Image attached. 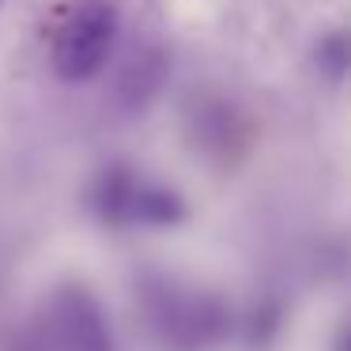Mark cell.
<instances>
[{"mask_svg":"<svg viewBox=\"0 0 351 351\" xmlns=\"http://www.w3.org/2000/svg\"><path fill=\"white\" fill-rule=\"evenodd\" d=\"M140 310L147 332L167 351H208L230 332V306L212 291L182 287L170 276L140 280Z\"/></svg>","mask_w":351,"mask_h":351,"instance_id":"obj_1","label":"cell"},{"mask_svg":"<svg viewBox=\"0 0 351 351\" xmlns=\"http://www.w3.org/2000/svg\"><path fill=\"white\" fill-rule=\"evenodd\" d=\"M117 46V12L106 0H87L76 8L53 38V72L64 84L95 80Z\"/></svg>","mask_w":351,"mask_h":351,"instance_id":"obj_2","label":"cell"},{"mask_svg":"<svg viewBox=\"0 0 351 351\" xmlns=\"http://www.w3.org/2000/svg\"><path fill=\"white\" fill-rule=\"evenodd\" d=\"M42 340L49 351H117L106 310L80 283H64L53 291L42 317Z\"/></svg>","mask_w":351,"mask_h":351,"instance_id":"obj_3","label":"cell"},{"mask_svg":"<svg viewBox=\"0 0 351 351\" xmlns=\"http://www.w3.org/2000/svg\"><path fill=\"white\" fill-rule=\"evenodd\" d=\"M144 189V178L132 167H106L91 182V212L110 227H136V200Z\"/></svg>","mask_w":351,"mask_h":351,"instance_id":"obj_4","label":"cell"},{"mask_svg":"<svg viewBox=\"0 0 351 351\" xmlns=\"http://www.w3.org/2000/svg\"><path fill=\"white\" fill-rule=\"evenodd\" d=\"M193 136H197V144L204 147L208 155H215V159H234L245 147L250 129H245V121L238 117V110L227 106V102H200V106L193 110Z\"/></svg>","mask_w":351,"mask_h":351,"instance_id":"obj_5","label":"cell"},{"mask_svg":"<svg viewBox=\"0 0 351 351\" xmlns=\"http://www.w3.org/2000/svg\"><path fill=\"white\" fill-rule=\"evenodd\" d=\"M167 76H170L167 57H162L159 49H144V53L132 57L121 69V76H117V102H121L129 114H136L147 102H155V95L162 91Z\"/></svg>","mask_w":351,"mask_h":351,"instance_id":"obj_6","label":"cell"},{"mask_svg":"<svg viewBox=\"0 0 351 351\" xmlns=\"http://www.w3.org/2000/svg\"><path fill=\"white\" fill-rule=\"evenodd\" d=\"M313 61H317V72L325 80H343L351 72V34L348 31H336V34H325V38L317 42V53H313Z\"/></svg>","mask_w":351,"mask_h":351,"instance_id":"obj_7","label":"cell"},{"mask_svg":"<svg viewBox=\"0 0 351 351\" xmlns=\"http://www.w3.org/2000/svg\"><path fill=\"white\" fill-rule=\"evenodd\" d=\"M280 321H283V313H280V302H261V306H253L250 310V321H245V340L253 343V348H265V343H272L276 340V332H280Z\"/></svg>","mask_w":351,"mask_h":351,"instance_id":"obj_8","label":"cell"},{"mask_svg":"<svg viewBox=\"0 0 351 351\" xmlns=\"http://www.w3.org/2000/svg\"><path fill=\"white\" fill-rule=\"evenodd\" d=\"M336 351H351V321L336 332Z\"/></svg>","mask_w":351,"mask_h":351,"instance_id":"obj_9","label":"cell"}]
</instances>
